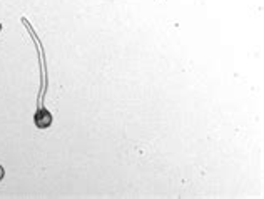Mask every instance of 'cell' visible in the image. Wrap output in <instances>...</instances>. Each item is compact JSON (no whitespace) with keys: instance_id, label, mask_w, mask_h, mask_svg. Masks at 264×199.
I'll return each instance as SVG.
<instances>
[{"instance_id":"cell-1","label":"cell","mask_w":264,"mask_h":199,"mask_svg":"<svg viewBox=\"0 0 264 199\" xmlns=\"http://www.w3.org/2000/svg\"><path fill=\"white\" fill-rule=\"evenodd\" d=\"M50 124H52V114L44 107L42 109L39 107V111L35 114V126L39 129H45V128H49Z\"/></svg>"},{"instance_id":"cell-2","label":"cell","mask_w":264,"mask_h":199,"mask_svg":"<svg viewBox=\"0 0 264 199\" xmlns=\"http://www.w3.org/2000/svg\"><path fill=\"white\" fill-rule=\"evenodd\" d=\"M3 174H5V171H3V167L0 166V179H2V177H3Z\"/></svg>"}]
</instances>
